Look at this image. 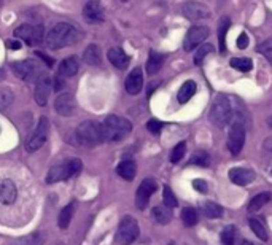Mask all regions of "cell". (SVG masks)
Returning <instances> with one entry per match:
<instances>
[{
    "label": "cell",
    "instance_id": "6da1fadb",
    "mask_svg": "<svg viewBox=\"0 0 272 245\" xmlns=\"http://www.w3.org/2000/svg\"><path fill=\"white\" fill-rule=\"evenodd\" d=\"M81 38L83 32L78 28L67 22H59L46 34V45L51 49H61L76 45L78 42H81Z\"/></svg>",
    "mask_w": 272,
    "mask_h": 245
},
{
    "label": "cell",
    "instance_id": "7a4b0ae2",
    "mask_svg": "<svg viewBox=\"0 0 272 245\" xmlns=\"http://www.w3.org/2000/svg\"><path fill=\"white\" fill-rule=\"evenodd\" d=\"M131 131H132L131 121H127L126 118H121V117H116V115H108L105 121L102 123L103 140H108V142L121 140Z\"/></svg>",
    "mask_w": 272,
    "mask_h": 245
},
{
    "label": "cell",
    "instance_id": "3957f363",
    "mask_svg": "<svg viewBox=\"0 0 272 245\" xmlns=\"http://www.w3.org/2000/svg\"><path fill=\"white\" fill-rule=\"evenodd\" d=\"M81 161L80 159H67L66 162L62 164H58V166H53L51 169L48 171V175H46V183L48 185H53V183H59V182H66L70 177L80 174L81 171Z\"/></svg>",
    "mask_w": 272,
    "mask_h": 245
},
{
    "label": "cell",
    "instance_id": "277c9868",
    "mask_svg": "<svg viewBox=\"0 0 272 245\" xmlns=\"http://www.w3.org/2000/svg\"><path fill=\"white\" fill-rule=\"evenodd\" d=\"M76 142L83 147H96L100 142H103V134H102V124H97L94 121H85L81 123L75 131Z\"/></svg>",
    "mask_w": 272,
    "mask_h": 245
},
{
    "label": "cell",
    "instance_id": "5b68a950",
    "mask_svg": "<svg viewBox=\"0 0 272 245\" xmlns=\"http://www.w3.org/2000/svg\"><path fill=\"white\" fill-rule=\"evenodd\" d=\"M209 118L216 127H225L232 118V108L229 100L223 96H218L209 112Z\"/></svg>",
    "mask_w": 272,
    "mask_h": 245
},
{
    "label": "cell",
    "instance_id": "8992f818",
    "mask_svg": "<svg viewBox=\"0 0 272 245\" xmlns=\"http://www.w3.org/2000/svg\"><path fill=\"white\" fill-rule=\"evenodd\" d=\"M139 233L140 229L137 220L131 215H126L118 226V231H116V242L120 245H131L132 242L137 240Z\"/></svg>",
    "mask_w": 272,
    "mask_h": 245
},
{
    "label": "cell",
    "instance_id": "52a82bcc",
    "mask_svg": "<svg viewBox=\"0 0 272 245\" xmlns=\"http://www.w3.org/2000/svg\"><path fill=\"white\" fill-rule=\"evenodd\" d=\"M43 25L38 24V25H34V24H22L19 28L15 29V35L21 40H24L25 45L29 46H35V45H40L42 40H43Z\"/></svg>",
    "mask_w": 272,
    "mask_h": 245
},
{
    "label": "cell",
    "instance_id": "ba28073f",
    "mask_svg": "<svg viewBox=\"0 0 272 245\" xmlns=\"http://www.w3.org/2000/svg\"><path fill=\"white\" fill-rule=\"evenodd\" d=\"M48 134H49L48 118L42 117L40 121H38V124H37V127H35V131L29 137L28 144H25V150H28L29 153H32V151H37L38 148H42L45 145L46 139H48Z\"/></svg>",
    "mask_w": 272,
    "mask_h": 245
},
{
    "label": "cell",
    "instance_id": "9c48e42d",
    "mask_svg": "<svg viewBox=\"0 0 272 245\" xmlns=\"http://www.w3.org/2000/svg\"><path fill=\"white\" fill-rule=\"evenodd\" d=\"M245 144V126L242 121H234L228 134V148L232 154H239Z\"/></svg>",
    "mask_w": 272,
    "mask_h": 245
},
{
    "label": "cell",
    "instance_id": "30bf717a",
    "mask_svg": "<svg viewBox=\"0 0 272 245\" xmlns=\"http://www.w3.org/2000/svg\"><path fill=\"white\" fill-rule=\"evenodd\" d=\"M181 13H183V16L189 21H201V19L210 18V10L204 4L194 2V0H188V2L181 5Z\"/></svg>",
    "mask_w": 272,
    "mask_h": 245
},
{
    "label": "cell",
    "instance_id": "8fae6325",
    "mask_svg": "<svg viewBox=\"0 0 272 245\" xmlns=\"http://www.w3.org/2000/svg\"><path fill=\"white\" fill-rule=\"evenodd\" d=\"M209 34H210V31H209V28H205V25H194V28H191L186 32L185 40H183L185 51H193V49H196V46L199 48V45L209 37Z\"/></svg>",
    "mask_w": 272,
    "mask_h": 245
},
{
    "label": "cell",
    "instance_id": "7c38bea8",
    "mask_svg": "<svg viewBox=\"0 0 272 245\" xmlns=\"http://www.w3.org/2000/svg\"><path fill=\"white\" fill-rule=\"evenodd\" d=\"M156 188H158L156 182H154L153 178H145L144 182L140 183V186L135 193V205L139 209L144 210L147 207L148 202H150V198H151L153 193L156 191Z\"/></svg>",
    "mask_w": 272,
    "mask_h": 245
},
{
    "label": "cell",
    "instance_id": "4fadbf2b",
    "mask_svg": "<svg viewBox=\"0 0 272 245\" xmlns=\"http://www.w3.org/2000/svg\"><path fill=\"white\" fill-rule=\"evenodd\" d=\"M11 70H13V73L18 76V78L29 81V80H34L35 75L38 73L37 72L38 66L34 61L25 59V61H19V62H13L11 64Z\"/></svg>",
    "mask_w": 272,
    "mask_h": 245
},
{
    "label": "cell",
    "instance_id": "5bb4252c",
    "mask_svg": "<svg viewBox=\"0 0 272 245\" xmlns=\"http://www.w3.org/2000/svg\"><path fill=\"white\" fill-rule=\"evenodd\" d=\"M76 108L75 97L70 93H62L55 100V110L61 115V117H72Z\"/></svg>",
    "mask_w": 272,
    "mask_h": 245
},
{
    "label": "cell",
    "instance_id": "9a60e30c",
    "mask_svg": "<svg viewBox=\"0 0 272 245\" xmlns=\"http://www.w3.org/2000/svg\"><path fill=\"white\" fill-rule=\"evenodd\" d=\"M16 198H18V188L15 182L10 178L2 180V183H0V202L4 205H11L15 204Z\"/></svg>",
    "mask_w": 272,
    "mask_h": 245
},
{
    "label": "cell",
    "instance_id": "2e32d148",
    "mask_svg": "<svg viewBox=\"0 0 272 245\" xmlns=\"http://www.w3.org/2000/svg\"><path fill=\"white\" fill-rule=\"evenodd\" d=\"M124 86H126V91L131 96H135L142 91V88H144V72H142L140 67H135L127 75Z\"/></svg>",
    "mask_w": 272,
    "mask_h": 245
},
{
    "label": "cell",
    "instance_id": "e0dca14e",
    "mask_svg": "<svg viewBox=\"0 0 272 245\" xmlns=\"http://www.w3.org/2000/svg\"><path fill=\"white\" fill-rule=\"evenodd\" d=\"M83 16L86 19V22L89 24H97L103 21V10L102 5L97 2V0H89V2L85 5L83 8Z\"/></svg>",
    "mask_w": 272,
    "mask_h": 245
},
{
    "label": "cell",
    "instance_id": "ac0fdd59",
    "mask_svg": "<svg viewBox=\"0 0 272 245\" xmlns=\"http://www.w3.org/2000/svg\"><path fill=\"white\" fill-rule=\"evenodd\" d=\"M229 180L234 185L245 186L255 180V172L250 169H243V167H234V169L229 171Z\"/></svg>",
    "mask_w": 272,
    "mask_h": 245
},
{
    "label": "cell",
    "instance_id": "d6986e66",
    "mask_svg": "<svg viewBox=\"0 0 272 245\" xmlns=\"http://www.w3.org/2000/svg\"><path fill=\"white\" fill-rule=\"evenodd\" d=\"M49 93H51V81H49L48 76H42V78L37 81L35 93H34V99H35L37 104L42 105V107L46 105Z\"/></svg>",
    "mask_w": 272,
    "mask_h": 245
},
{
    "label": "cell",
    "instance_id": "ffe728a7",
    "mask_svg": "<svg viewBox=\"0 0 272 245\" xmlns=\"http://www.w3.org/2000/svg\"><path fill=\"white\" fill-rule=\"evenodd\" d=\"M78 67H80V64L75 56L64 59L59 66V76H62V78H72V76L78 73Z\"/></svg>",
    "mask_w": 272,
    "mask_h": 245
},
{
    "label": "cell",
    "instance_id": "44dd1931",
    "mask_svg": "<svg viewBox=\"0 0 272 245\" xmlns=\"http://www.w3.org/2000/svg\"><path fill=\"white\" fill-rule=\"evenodd\" d=\"M108 61L113 64L116 69H126L129 66V56L124 53L121 48H110L108 49Z\"/></svg>",
    "mask_w": 272,
    "mask_h": 245
},
{
    "label": "cell",
    "instance_id": "7402d4cb",
    "mask_svg": "<svg viewBox=\"0 0 272 245\" xmlns=\"http://www.w3.org/2000/svg\"><path fill=\"white\" fill-rule=\"evenodd\" d=\"M116 174H118L121 178L127 180V182H131V180L135 178L137 166L132 159H124L123 162L118 164V167H116Z\"/></svg>",
    "mask_w": 272,
    "mask_h": 245
},
{
    "label": "cell",
    "instance_id": "603a6c76",
    "mask_svg": "<svg viewBox=\"0 0 272 245\" xmlns=\"http://www.w3.org/2000/svg\"><path fill=\"white\" fill-rule=\"evenodd\" d=\"M196 94V83H194L193 80H188L185 81L183 85H181V88L178 89V102L180 104H186V102L191 100V97Z\"/></svg>",
    "mask_w": 272,
    "mask_h": 245
},
{
    "label": "cell",
    "instance_id": "cb8c5ba5",
    "mask_svg": "<svg viewBox=\"0 0 272 245\" xmlns=\"http://www.w3.org/2000/svg\"><path fill=\"white\" fill-rule=\"evenodd\" d=\"M164 64V56L161 53H156V51H150V56L147 61V73L148 75H154L158 73Z\"/></svg>",
    "mask_w": 272,
    "mask_h": 245
},
{
    "label": "cell",
    "instance_id": "d4e9b609",
    "mask_svg": "<svg viewBox=\"0 0 272 245\" xmlns=\"http://www.w3.org/2000/svg\"><path fill=\"white\" fill-rule=\"evenodd\" d=\"M83 59L89 66H99L102 61V55H100V48L97 45H89L85 53H83Z\"/></svg>",
    "mask_w": 272,
    "mask_h": 245
},
{
    "label": "cell",
    "instance_id": "484cf974",
    "mask_svg": "<svg viewBox=\"0 0 272 245\" xmlns=\"http://www.w3.org/2000/svg\"><path fill=\"white\" fill-rule=\"evenodd\" d=\"M231 25V21L229 18H222L220 19V24H218V45H220V53H225L226 51V34H228V29Z\"/></svg>",
    "mask_w": 272,
    "mask_h": 245
},
{
    "label": "cell",
    "instance_id": "4316f807",
    "mask_svg": "<svg viewBox=\"0 0 272 245\" xmlns=\"http://www.w3.org/2000/svg\"><path fill=\"white\" fill-rule=\"evenodd\" d=\"M172 209H169L167 205H156L153 209V218L156 220L159 225H167L172 220Z\"/></svg>",
    "mask_w": 272,
    "mask_h": 245
},
{
    "label": "cell",
    "instance_id": "83f0119b",
    "mask_svg": "<svg viewBox=\"0 0 272 245\" xmlns=\"http://www.w3.org/2000/svg\"><path fill=\"white\" fill-rule=\"evenodd\" d=\"M272 199V195L269 191L266 193H260V195H256L253 199H250L249 202V212H258L261 207H264V205Z\"/></svg>",
    "mask_w": 272,
    "mask_h": 245
},
{
    "label": "cell",
    "instance_id": "f1b7e54d",
    "mask_svg": "<svg viewBox=\"0 0 272 245\" xmlns=\"http://www.w3.org/2000/svg\"><path fill=\"white\" fill-rule=\"evenodd\" d=\"M73 210H75V205L73 204H67L66 207H64L59 213L58 218V226L61 229H67L70 222H72V216H73Z\"/></svg>",
    "mask_w": 272,
    "mask_h": 245
},
{
    "label": "cell",
    "instance_id": "f546056e",
    "mask_svg": "<svg viewBox=\"0 0 272 245\" xmlns=\"http://www.w3.org/2000/svg\"><path fill=\"white\" fill-rule=\"evenodd\" d=\"M8 245H43V236L40 233H34L11 240Z\"/></svg>",
    "mask_w": 272,
    "mask_h": 245
},
{
    "label": "cell",
    "instance_id": "4dcf8cb0",
    "mask_svg": "<svg viewBox=\"0 0 272 245\" xmlns=\"http://www.w3.org/2000/svg\"><path fill=\"white\" fill-rule=\"evenodd\" d=\"M202 210H204V213L209 216V218H220V216H223L222 205H218L216 202H212V201L204 202Z\"/></svg>",
    "mask_w": 272,
    "mask_h": 245
},
{
    "label": "cell",
    "instance_id": "1f68e13d",
    "mask_svg": "<svg viewBox=\"0 0 272 245\" xmlns=\"http://www.w3.org/2000/svg\"><path fill=\"white\" fill-rule=\"evenodd\" d=\"M231 67L237 69L239 72H250L253 69V62L249 58H234L231 59Z\"/></svg>",
    "mask_w": 272,
    "mask_h": 245
},
{
    "label": "cell",
    "instance_id": "d6a6232c",
    "mask_svg": "<svg viewBox=\"0 0 272 245\" xmlns=\"http://www.w3.org/2000/svg\"><path fill=\"white\" fill-rule=\"evenodd\" d=\"M212 53H213V46H212L210 43L201 45V46L196 49V56H194V64H196V66H201V64L204 62V59L209 56V55H212Z\"/></svg>",
    "mask_w": 272,
    "mask_h": 245
},
{
    "label": "cell",
    "instance_id": "836d02e7",
    "mask_svg": "<svg viewBox=\"0 0 272 245\" xmlns=\"http://www.w3.org/2000/svg\"><path fill=\"white\" fill-rule=\"evenodd\" d=\"M198 220H199V216L194 209L186 207V209H183V212H181V222H183L186 226H194L198 223Z\"/></svg>",
    "mask_w": 272,
    "mask_h": 245
},
{
    "label": "cell",
    "instance_id": "e575fe53",
    "mask_svg": "<svg viewBox=\"0 0 272 245\" xmlns=\"http://www.w3.org/2000/svg\"><path fill=\"white\" fill-rule=\"evenodd\" d=\"M250 228H252V231L253 233L260 237L261 240H267V231H266V228L263 226V223L258 220V218H250Z\"/></svg>",
    "mask_w": 272,
    "mask_h": 245
},
{
    "label": "cell",
    "instance_id": "d590c367",
    "mask_svg": "<svg viewBox=\"0 0 272 245\" xmlns=\"http://www.w3.org/2000/svg\"><path fill=\"white\" fill-rule=\"evenodd\" d=\"M15 99V94H13L11 89L8 88H0V112L5 110L11 102Z\"/></svg>",
    "mask_w": 272,
    "mask_h": 245
},
{
    "label": "cell",
    "instance_id": "8d00e7d4",
    "mask_svg": "<svg viewBox=\"0 0 272 245\" xmlns=\"http://www.w3.org/2000/svg\"><path fill=\"white\" fill-rule=\"evenodd\" d=\"M162 199H164V205H167L169 209H174L177 207V198L174 195V191L171 189V186H164L162 189Z\"/></svg>",
    "mask_w": 272,
    "mask_h": 245
},
{
    "label": "cell",
    "instance_id": "74e56055",
    "mask_svg": "<svg viewBox=\"0 0 272 245\" xmlns=\"http://www.w3.org/2000/svg\"><path fill=\"white\" fill-rule=\"evenodd\" d=\"M185 150H186L185 142H180V144H177L175 148H174L172 153H171V162L177 164L178 161L183 159V156H185Z\"/></svg>",
    "mask_w": 272,
    "mask_h": 245
},
{
    "label": "cell",
    "instance_id": "f35d334b",
    "mask_svg": "<svg viewBox=\"0 0 272 245\" xmlns=\"http://www.w3.org/2000/svg\"><path fill=\"white\" fill-rule=\"evenodd\" d=\"M236 231H234V226H226L223 231H222V242L223 245H234V240H236Z\"/></svg>",
    "mask_w": 272,
    "mask_h": 245
},
{
    "label": "cell",
    "instance_id": "ab89813d",
    "mask_svg": "<svg viewBox=\"0 0 272 245\" xmlns=\"http://www.w3.org/2000/svg\"><path fill=\"white\" fill-rule=\"evenodd\" d=\"M189 162L191 164H198V166H207V164H209V156H207L205 151H198V153H194L191 156Z\"/></svg>",
    "mask_w": 272,
    "mask_h": 245
},
{
    "label": "cell",
    "instance_id": "60d3db41",
    "mask_svg": "<svg viewBox=\"0 0 272 245\" xmlns=\"http://www.w3.org/2000/svg\"><path fill=\"white\" fill-rule=\"evenodd\" d=\"M147 129L151 132V134H159L161 132V129H162V123L159 120H150L147 123Z\"/></svg>",
    "mask_w": 272,
    "mask_h": 245
},
{
    "label": "cell",
    "instance_id": "b9f144b4",
    "mask_svg": "<svg viewBox=\"0 0 272 245\" xmlns=\"http://www.w3.org/2000/svg\"><path fill=\"white\" fill-rule=\"evenodd\" d=\"M258 53H261V55H272V38H267L266 42H263L260 46H258Z\"/></svg>",
    "mask_w": 272,
    "mask_h": 245
},
{
    "label": "cell",
    "instance_id": "7bdbcfd3",
    "mask_svg": "<svg viewBox=\"0 0 272 245\" xmlns=\"http://www.w3.org/2000/svg\"><path fill=\"white\" fill-rule=\"evenodd\" d=\"M193 186H194V189L199 191V193H207V191H209V188H207V183L204 182V180H201V178L193 180Z\"/></svg>",
    "mask_w": 272,
    "mask_h": 245
},
{
    "label": "cell",
    "instance_id": "ee69618b",
    "mask_svg": "<svg viewBox=\"0 0 272 245\" xmlns=\"http://www.w3.org/2000/svg\"><path fill=\"white\" fill-rule=\"evenodd\" d=\"M237 46L240 48V49H245L249 46V35L247 34H240L239 35V38H237Z\"/></svg>",
    "mask_w": 272,
    "mask_h": 245
},
{
    "label": "cell",
    "instance_id": "f6af8a7d",
    "mask_svg": "<svg viewBox=\"0 0 272 245\" xmlns=\"http://www.w3.org/2000/svg\"><path fill=\"white\" fill-rule=\"evenodd\" d=\"M35 56H37V58H42V59H43V62L46 64V66H49V67H51V66H53V64H55L53 58H49L48 55H45L43 51H35Z\"/></svg>",
    "mask_w": 272,
    "mask_h": 245
},
{
    "label": "cell",
    "instance_id": "bcb514c9",
    "mask_svg": "<svg viewBox=\"0 0 272 245\" xmlns=\"http://www.w3.org/2000/svg\"><path fill=\"white\" fill-rule=\"evenodd\" d=\"M7 48H8V49H13V51H16V49L21 48V42H18V40H8V42H7Z\"/></svg>",
    "mask_w": 272,
    "mask_h": 245
},
{
    "label": "cell",
    "instance_id": "7dc6e473",
    "mask_svg": "<svg viewBox=\"0 0 272 245\" xmlns=\"http://www.w3.org/2000/svg\"><path fill=\"white\" fill-rule=\"evenodd\" d=\"M242 245H256V243H253V242H249V240H245V242H242Z\"/></svg>",
    "mask_w": 272,
    "mask_h": 245
},
{
    "label": "cell",
    "instance_id": "c3c4849f",
    "mask_svg": "<svg viewBox=\"0 0 272 245\" xmlns=\"http://www.w3.org/2000/svg\"><path fill=\"white\" fill-rule=\"evenodd\" d=\"M0 5H2V0H0Z\"/></svg>",
    "mask_w": 272,
    "mask_h": 245
},
{
    "label": "cell",
    "instance_id": "681fc988",
    "mask_svg": "<svg viewBox=\"0 0 272 245\" xmlns=\"http://www.w3.org/2000/svg\"><path fill=\"white\" fill-rule=\"evenodd\" d=\"M270 126H272V124H270Z\"/></svg>",
    "mask_w": 272,
    "mask_h": 245
}]
</instances>
